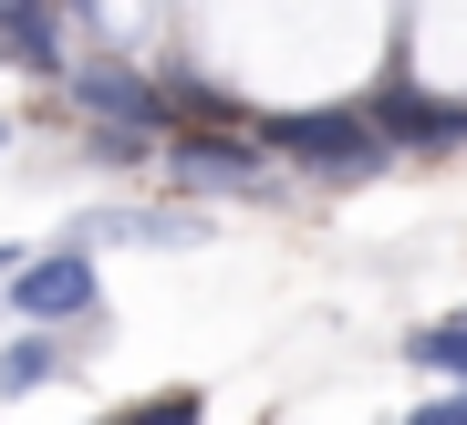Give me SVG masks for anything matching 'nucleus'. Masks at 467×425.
Here are the masks:
<instances>
[{
  "mask_svg": "<svg viewBox=\"0 0 467 425\" xmlns=\"http://www.w3.org/2000/svg\"><path fill=\"white\" fill-rule=\"evenodd\" d=\"M405 425H467V384H457V394H436V405H416Z\"/></svg>",
  "mask_w": 467,
  "mask_h": 425,
  "instance_id": "10",
  "label": "nucleus"
},
{
  "mask_svg": "<svg viewBox=\"0 0 467 425\" xmlns=\"http://www.w3.org/2000/svg\"><path fill=\"white\" fill-rule=\"evenodd\" d=\"M52 363H63V353H52L42 332H32V343H11V353H0V394H32V384L52 374Z\"/></svg>",
  "mask_w": 467,
  "mask_h": 425,
  "instance_id": "7",
  "label": "nucleus"
},
{
  "mask_svg": "<svg viewBox=\"0 0 467 425\" xmlns=\"http://www.w3.org/2000/svg\"><path fill=\"white\" fill-rule=\"evenodd\" d=\"M63 94L84 104L94 125H135V135H156V115H167V94H156L135 63H73V73H63Z\"/></svg>",
  "mask_w": 467,
  "mask_h": 425,
  "instance_id": "3",
  "label": "nucleus"
},
{
  "mask_svg": "<svg viewBox=\"0 0 467 425\" xmlns=\"http://www.w3.org/2000/svg\"><path fill=\"white\" fill-rule=\"evenodd\" d=\"M11 301L32 311V322H84L104 291H94V260H84V249H42V260L11 270Z\"/></svg>",
  "mask_w": 467,
  "mask_h": 425,
  "instance_id": "2",
  "label": "nucleus"
},
{
  "mask_svg": "<svg viewBox=\"0 0 467 425\" xmlns=\"http://www.w3.org/2000/svg\"><path fill=\"white\" fill-rule=\"evenodd\" d=\"M177 187H260V146H239V135H177Z\"/></svg>",
  "mask_w": 467,
  "mask_h": 425,
  "instance_id": "4",
  "label": "nucleus"
},
{
  "mask_svg": "<svg viewBox=\"0 0 467 425\" xmlns=\"http://www.w3.org/2000/svg\"><path fill=\"white\" fill-rule=\"evenodd\" d=\"M0 146H11V125H0Z\"/></svg>",
  "mask_w": 467,
  "mask_h": 425,
  "instance_id": "11",
  "label": "nucleus"
},
{
  "mask_svg": "<svg viewBox=\"0 0 467 425\" xmlns=\"http://www.w3.org/2000/svg\"><path fill=\"white\" fill-rule=\"evenodd\" d=\"M0 52L32 73H63V32H52V0H0Z\"/></svg>",
  "mask_w": 467,
  "mask_h": 425,
  "instance_id": "6",
  "label": "nucleus"
},
{
  "mask_svg": "<svg viewBox=\"0 0 467 425\" xmlns=\"http://www.w3.org/2000/svg\"><path fill=\"white\" fill-rule=\"evenodd\" d=\"M374 125H384V146H447V135H467V104H436V94H384L374 104Z\"/></svg>",
  "mask_w": 467,
  "mask_h": 425,
  "instance_id": "5",
  "label": "nucleus"
},
{
  "mask_svg": "<svg viewBox=\"0 0 467 425\" xmlns=\"http://www.w3.org/2000/svg\"><path fill=\"white\" fill-rule=\"evenodd\" d=\"M260 146L270 156H291V166H322V177H374L384 156V125H374V104H322V115H270L260 125Z\"/></svg>",
  "mask_w": 467,
  "mask_h": 425,
  "instance_id": "1",
  "label": "nucleus"
},
{
  "mask_svg": "<svg viewBox=\"0 0 467 425\" xmlns=\"http://www.w3.org/2000/svg\"><path fill=\"white\" fill-rule=\"evenodd\" d=\"M198 415H208V405H198V394H156V405H135L125 425H198Z\"/></svg>",
  "mask_w": 467,
  "mask_h": 425,
  "instance_id": "9",
  "label": "nucleus"
},
{
  "mask_svg": "<svg viewBox=\"0 0 467 425\" xmlns=\"http://www.w3.org/2000/svg\"><path fill=\"white\" fill-rule=\"evenodd\" d=\"M416 363H436V374H457L467 384V322H436V332H416V343H405Z\"/></svg>",
  "mask_w": 467,
  "mask_h": 425,
  "instance_id": "8",
  "label": "nucleus"
}]
</instances>
